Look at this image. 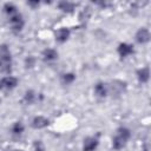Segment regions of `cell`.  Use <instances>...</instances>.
Listing matches in <instances>:
<instances>
[{
	"label": "cell",
	"mask_w": 151,
	"mask_h": 151,
	"mask_svg": "<svg viewBox=\"0 0 151 151\" xmlns=\"http://www.w3.org/2000/svg\"><path fill=\"white\" fill-rule=\"evenodd\" d=\"M33 151H45V145L42 140H34L33 143Z\"/></svg>",
	"instance_id": "19"
},
{
	"label": "cell",
	"mask_w": 151,
	"mask_h": 151,
	"mask_svg": "<svg viewBox=\"0 0 151 151\" xmlns=\"http://www.w3.org/2000/svg\"><path fill=\"white\" fill-rule=\"evenodd\" d=\"M24 131H25V126H24V124H22L21 122H15V123H13V125H12V127H11L12 134H14V136H20V134L24 133Z\"/></svg>",
	"instance_id": "15"
},
{
	"label": "cell",
	"mask_w": 151,
	"mask_h": 151,
	"mask_svg": "<svg viewBox=\"0 0 151 151\" xmlns=\"http://www.w3.org/2000/svg\"><path fill=\"white\" fill-rule=\"evenodd\" d=\"M48 124H50V119L44 117V116H35L32 119V127L35 130L44 129V127L48 126Z\"/></svg>",
	"instance_id": "7"
},
{
	"label": "cell",
	"mask_w": 151,
	"mask_h": 151,
	"mask_svg": "<svg viewBox=\"0 0 151 151\" xmlns=\"http://www.w3.org/2000/svg\"><path fill=\"white\" fill-rule=\"evenodd\" d=\"M76 80V74L72 73V72H67V73H64L61 76V83L64 85H70L72 84L73 81Z\"/></svg>",
	"instance_id": "17"
},
{
	"label": "cell",
	"mask_w": 151,
	"mask_h": 151,
	"mask_svg": "<svg viewBox=\"0 0 151 151\" xmlns=\"http://www.w3.org/2000/svg\"><path fill=\"white\" fill-rule=\"evenodd\" d=\"M117 52L118 54L122 57V58H126L129 55H131L134 50H133V46L131 44H127V42H120L118 45V48H117Z\"/></svg>",
	"instance_id": "6"
},
{
	"label": "cell",
	"mask_w": 151,
	"mask_h": 151,
	"mask_svg": "<svg viewBox=\"0 0 151 151\" xmlns=\"http://www.w3.org/2000/svg\"><path fill=\"white\" fill-rule=\"evenodd\" d=\"M27 5L31 6L32 8H35V7H38L40 5V2L39 1H27Z\"/></svg>",
	"instance_id": "20"
},
{
	"label": "cell",
	"mask_w": 151,
	"mask_h": 151,
	"mask_svg": "<svg viewBox=\"0 0 151 151\" xmlns=\"http://www.w3.org/2000/svg\"><path fill=\"white\" fill-rule=\"evenodd\" d=\"M94 93L97 97H100V98H104L107 96L109 93V88H107V85L103 81H98L96 85H94Z\"/></svg>",
	"instance_id": "11"
},
{
	"label": "cell",
	"mask_w": 151,
	"mask_h": 151,
	"mask_svg": "<svg viewBox=\"0 0 151 151\" xmlns=\"http://www.w3.org/2000/svg\"><path fill=\"white\" fill-rule=\"evenodd\" d=\"M4 12H5L8 17H12V15H14V14L18 13V8H17V6H15L14 4H12V2H6V4L4 5Z\"/></svg>",
	"instance_id": "16"
},
{
	"label": "cell",
	"mask_w": 151,
	"mask_h": 151,
	"mask_svg": "<svg viewBox=\"0 0 151 151\" xmlns=\"http://www.w3.org/2000/svg\"><path fill=\"white\" fill-rule=\"evenodd\" d=\"M12 72V54L7 44L0 45V73L9 76Z\"/></svg>",
	"instance_id": "2"
},
{
	"label": "cell",
	"mask_w": 151,
	"mask_h": 151,
	"mask_svg": "<svg viewBox=\"0 0 151 151\" xmlns=\"http://www.w3.org/2000/svg\"><path fill=\"white\" fill-rule=\"evenodd\" d=\"M2 88H4V84H2V78H1V79H0V91H1Z\"/></svg>",
	"instance_id": "21"
},
{
	"label": "cell",
	"mask_w": 151,
	"mask_h": 151,
	"mask_svg": "<svg viewBox=\"0 0 151 151\" xmlns=\"http://www.w3.org/2000/svg\"><path fill=\"white\" fill-rule=\"evenodd\" d=\"M34 65H35V58L33 55H28L25 59V67L26 68H32Z\"/></svg>",
	"instance_id": "18"
},
{
	"label": "cell",
	"mask_w": 151,
	"mask_h": 151,
	"mask_svg": "<svg viewBox=\"0 0 151 151\" xmlns=\"http://www.w3.org/2000/svg\"><path fill=\"white\" fill-rule=\"evenodd\" d=\"M18 78L13 77V76H6L2 78V84H4V88L6 90H13L18 86Z\"/></svg>",
	"instance_id": "9"
},
{
	"label": "cell",
	"mask_w": 151,
	"mask_h": 151,
	"mask_svg": "<svg viewBox=\"0 0 151 151\" xmlns=\"http://www.w3.org/2000/svg\"><path fill=\"white\" fill-rule=\"evenodd\" d=\"M37 98H38V97H37L35 91H33V90H27V91L25 92V94H24L22 100H24V103H25L26 105H31V104L35 103Z\"/></svg>",
	"instance_id": "13"
},
{
	"label": "cell",
	"mask_w": 151,
	"mask_h": 151,
	"mask_svg": "<svg viewBox=\"0 0 151 151\" xmlns=\"http://www.w3.org/2000/svg\"><path fill=\"white\" fill-rule=\"evenodd\" d=\"M131 138V131L130 129L125 126H120L116 131V136L112 138V149L113 150H122L126 146L129 139Z\"/></svg>",
	"instance_id": "1"
},
{
	"label": "cell",
	"mask_w": 151,
	"mask_h": 151,
	"mask_svg": "<svg viewBox=\"0 0 151 151\" xmlns=\"http://www.w3.org/2000/svg\"><path fill=\"white\" fill-rule=\"evenodd\" d=\"M99 144V133L96 136L86 137L83 142V151H94Z\"/></svg>",
	"instance_id": "4"
},
{
	"label": "cell",
	"mask_w": 151,
	"mask_h": 151,
	"mask_svg": "<svg viewBox=\"0 0 151 151\" xmlns=\"http://www.w3.org/2000/svg\"><path fill=\"white\" fill-rule=\"evenodd\" d=\"M134 38H136V41L138 44H142V45L143 44H146V42L150 41V32H149V29L146 27H140L136 32Z\"/></svg>",
	"instance_id": "5"
},
{
	"label": "cell",
	"mask_w": 151,
	"mask_h": 151,
	"mask_svg": "<svg viewBox=\"0 0 151 151\" xmlns=\"http://www.w3.org/2000/svg\"><path fill=\"white\" fill-rule=\"evenodd\" d=\"M42 59L45 61H54L58 59V52L54 48H46L42 51Z\"/></svg>",
	"instance_id": "12"
},
{
	"label": "cell",
	"mask_w": 151,
	"mask_h": 151,
	"mask_svg": "<svg viewBox=\"0 0 151 151\" xmlns=\"http://www.w3.org/2000/svg\"><path fill=\"white\" fill-rule=\"evenodd\" d=\"M8 151H22V150H20V149H11Z\"/></svg>",
	"instance_id": "22"
},
{
	"label": "cell",
	"mask_w": 151,
	"mask_h": 151,
	"mask_svg": "<svg viewBox=\"0 0 151 151\" xmlns=\"http://www.w3.org/2000/svg\"><path fill=\"white\" fill-rule=\"evenodd\" d=\"M136 74H137V79L139 80V83L145 84V83L149 81V78H150V68L147 66L142 67V68L137 70Z\"/></svg>",
	"instance_id": "10"
},
{
	"label": "cell",
	"mask_w": 151,
	"mask_h": 151,
	"mask_svg": "<svg viewBox=\"0 0 151 151\" xmlns=\"http://www.w3.org/2000/svg\"><path fill=\"white\" fill-rule=\"evenodd\" d=\"M8 22H9V25H11L12 31H13V32H15V33H19V32L24 28V25H25L24 18H22V15H21L19 12H18L17 14H14V15L9 17Z\"/></svg>",
	"instance_id": "3"
},
{
	"label": "cell",
	"mask_w": 151,
	"mask_h": 151,
	"mask_svg": "<svg viewBox=\"0 0 151 151\" xmlns=\"http://www.w3.org/2000/svg\"><path fill=\"white\" fill-rule=\"evenodd\" d=\"M0 103H1V99H0Z\"/></svg>",
	"instance_id": "23"
},
{
	"label": "cell",
	"mask_w": 151,
	"mask_h": 151,
	"mask_svg": "<svg viewBox=\"0 0 151 151\" xmlns=\"http://www.w3.org/2000/svg\"><path fill=\"white\" fill-rule=\"evenodd\" d=\"M58 7L63 12L72 13L74 11V8H76V4L71 2V1H60V2H58Z\"/></svg>",
	"instance_id": "14"
},
{
	"label": "cell",
	"mask_w": 151,
	"mask_h": 151,
	"mask_svg": "<svg viewBox=\"0 0 151 151\" xmlns=\"http://www.w3.org/2000/svg\"><path fill=\"white\" fill-rule=\"evenodd\" d=\"M70 34H71V32H70L68 28H66V27H61V28H59V29L55 31L54 37H55V40H57L58 42L63 44V42H65V41L70 38Z\"/></svg>",
	"instance_id": "8"
}]
</instances>
